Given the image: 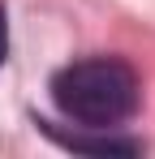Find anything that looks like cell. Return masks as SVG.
Wrapping results in <instances>:
<instances>
[{"instance_id": "cell-1", "label": "cell", "mask_w": 155, "mask_h": 159, "mask_svg": "<svg viewBox=\"0 0 155 159\" xmlns=\"http://www.w3.org/2000/svg\"><path fill=\"white\" fill-rule=\"evenodd\" d=\"M52 99L69 120L86 125V129H108V125H121L134 116L138 78L125 60L95 56V60H78L69 69H60L52 82Z\"/></svg>"}, {"instance_id": "cell-2", "label": "cell", "mask_w": 155, "mask_h": 159, "mask_svg": "<svg viewBox=\"0 0 155 159\" xmlns=\"http://www.w3.org/2000/svg\"><path fill=\"white\" fill-rule=\"evenodd\" d=\"M4 48H9V39H4V9H0V60H4Z\"/></svg>"}]
</instances>
